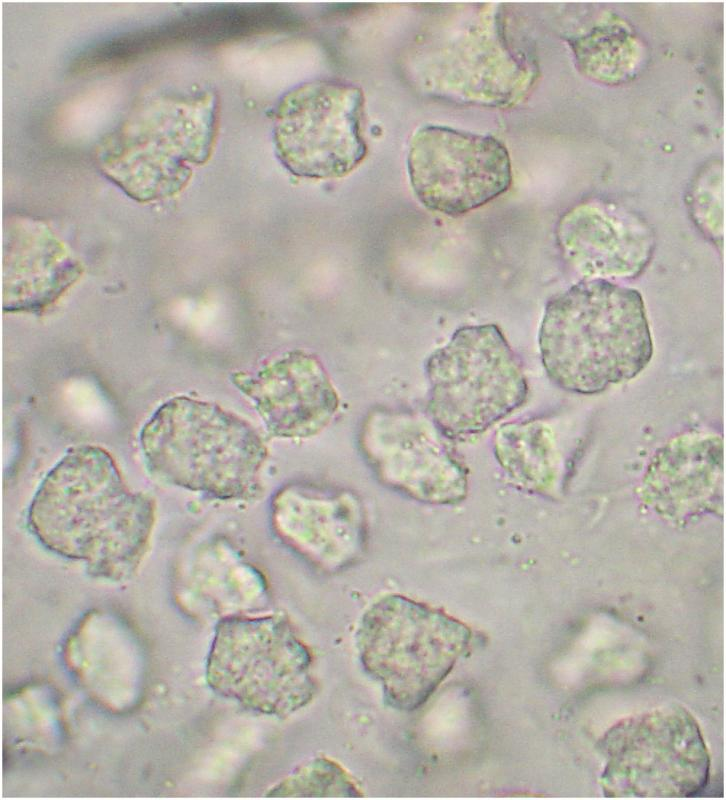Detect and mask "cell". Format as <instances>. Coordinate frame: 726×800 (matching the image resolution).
Returning a JSON list of instances; mask_svg holds the SVG:
<instances>
[{
  "instance_id": "cell-12",
  "label": "cell",
  "mask_w": 726,
  "mask_h": 800,
  "mask_svg": "<svg viewBox=\"0 0 726 800\" xmlns=\"http://www.w3.org/2000/svg\"><path fill=\"white\" fill-rule=\"evenodd\" d=\"M232 382L254 404L269 433L279 438L317 435L339 407L325 368L301 350L271 358L253 372L235 373Z\"/></svg>"
},
{
  "instance_id": "cell-10",
  "label": "cell",
  "mask_w": 726,
  "mask_h": 800,
  "mask_svg": "<svg viewBox=\"0 0 726 800\" xmlns=\"http://www.w3.org/2000/svg\"><path fill=\"white\" fill-rule=\"evenodd\" d=\"M407 172L420 203L449 216L488 203L512 179L510 156L500 140L442 125H425L413 134Z\"/></svg>"
},
{
  "instance_id": "cell-2",
  "label": "cell",
  "mask_w": 726,
  "mask_h": 800,
  "mask_svg": "<svg viewBox=\"0 0 726 800\" xmlns=\"http://www.w3.org/2000/svg\"><path fill=\"white\" fill-rule=\"evenodd\" d=\"M539 349L548 377L583 395L635 378L653 341L641 294L605 279H584L547 303Z\"/></svg>"
},
{
  "instance_id": "cell-11",
  "label": "cell",
  "mask_w": 726,
  "mask_h": 800,
  "mask_svg": "<svg viewBox=\"0 0 726 800\" xmlns=\"http://www.w3.org/2000/svg\"><path fill=\"white\" fill-rule=\"evenodd\" d=\"M271 523L287 547L323 571L352 565L366 548L364 508L354 493L344 489L288 484L273 497Z\"/></svg>"
},
{
  "instance_id": "cell-9",
  "label": "cell",
  "mask_w": 726,
  "mask_h": 800,
  "mask_svg": "<svg viewBox=\"0 0 726 800\" xmlns=\"http://www.w3.org/2000/svg\"><path fill=\"white\" fill-rule=\"evenodd\" d=\"M430 418L378 410L360 429L361 452L377 479L409 499L455 505L468 495V471Z\"/></svg>"
},
{
  "instance_id": "cell-14",
  "label": "cell",
  "mask_w": 726,
  "mask_h": 800,
  "mask_svg": "<svg viewBox=\"0 0 726 800\" xmlns=\"http://www.w3.org/2000/svg\"><path fill=\"white\" fill-rule=\"evenodd\" d=\"M556 236L564 259L587 280L634 278L647 267L655 248L653 233L642 219L600 202L568 211Z\"/></svg>"
},
{
  "instance_id": "cell-4",
  "label": "cell",
  "mask_w": 726,
  "mask_h": 800,
  "mask_svg": "<svg viewBox=\"0 0 726 800\" xmlns=\"http://www.w3.org/2000/svg\"><path fill=\"white\" fill-rule=\"evenodd\" d=\"M218 125V99L211 91L156 98L100 144V168L136 201L171 197L210 158Z\"/></svg>"
},
{
  "instance_id": "cell-7",
  "label": "cell",
  "mask_w": 726,
  "mask_h": 800,
  "mask_svg": "<svg viewBox=\"0 0 726 800\" xmlns=\"http://www.w3.org/2000/svg\"><path fill=\"white\" fill-rule=\"evenodd\" d=\"M424 370L430 418L450 439L482 434L527 398L520 360L495 324L457 329Z\"/></svg>"
},
{
  "instance_id": "cell-6",
  "label": "cell",
  "mask_w": 726,
  "mask_h": 800,
  "mask_svg": "<svg viewBox=\"0 0 726 800\" xmlns=\"http://www.w3.org/2000/svg\"><path fill=\"white\" fill-rule=\"evenodd\" d=\"M206 673L216 693L263 715L293 714L318 690L312 652L281 615L221 619Z\"/></svg>"
},
{
  "instance_id": "cell-1",
  "label": "cell",
  "mask_w": 726,
  "mask_h": 800,
  "mask_svg": "<svg viewBox=\"0 0 726 800\" xmlns=\"http://www.w3.org/2000/svg\"><path fill=\"white\" fill-rule=\"evenodd\" d=\"M155 514L154 499L130 488L107 450L80 445L45 475L27 524L50 552L82 562L95 577L121 581L144 559Z\"/></svg>"
},
{
  "instance_id": "cell-8",
  "label": "cell",
  "mask_w": 726,
  "mask_h": 800,
  "mask_svg": "<svg viewBox=\"0 0 726 800\" xmlns=\"http://www.w3.org/2000/svg\"><path fill=\"white\" fill-rule=\"evenodd\" d=\"M364 95L351 83L318 79L290 89L272 115L275 154L292 175L339 178L365 158Z\"/></svg>"
},
{
  "instance_id": "cell-13",
  "label": "cell",
  "mask_w": 726,
  "mask_h": 800,
  "mask_svg": "<svg viewBox=\"0 0 726 800\" xmlns=\"http://www.w3.org/2000/svg\"><path fill=\"white\" fill-rule=\"evenodd\" d=\"M643 502L667 522L686 525L723 511V441L688 432L659 448L643 476Z\"/></svg>"
},
{
  "instance_id": "cell-17",
  "label": "cell",
  "mask_w": 726,
  "mask_h": 800,
  "mask_svg": "<svg viewBox=\"0 0 726 800\" xmlns=\"http://www.w3.org/2000/svg\"><path fill=\"white\" fill-rule=\"evenodd\" d=\"M495 457L519 486L549 493L558 475V456L551 429L541 421L508 423L494 438Z\"/></svg>"
},
{
  "instance_id": "cell-15",
  "label": "cell",
  "mask_w": 726,
  "mask_h": 800,
  "mask_svg": "<svg viewBox=\"0 0 726 800\" xmlns=\"http://www.w3.org/2000/svg\"><path fill=\"white\" fill-rule=\"evenodd\" d=\"M679 725L672 729L670 736L668 733L672 726L667 733L664 727L662 735L643 737L637 735L628 722V727L620 729L623 736L620 744L614 741L610 745L611 760L607 771L620 768L628 769L629 773L635 770L629 777L636 775L638 779L631 786L642 785L641 795L688 796L696 793L706 783L708 754L698 727L688 714Z\"/></svg>"
},
{
  "instance_id": "cell-3",
  "label": "cell",
  "mask_w": 726,
  "mask_h": 800,
  "mask_svg": "<svg viewBox=\"0 0 726 800\" xmlns=\"http://www.w3.org/2000/svg\"><path fill=\"white\" fill-rule=\"evenodd\" d=\"M139 446L156 479L223 501L258 494L268 453L245 419L188 396L173 397L154 411L139 433Z\"/></svg>"
},
{
  "instance_id": "cell-16",
  "label": "cell",
  "mask_w": 726,
  "mask_h": 800,
  "mask_svg": "<svg viewBox=\"0 0 726 800\" xmlns=\"http://www.w3.org/2000/svg\"><path fill=\"white\" fill-rule=\"evenodd\" d=\"M4 311L42 310L81 275L82 267L43 223L15 219L5 228Z\"/></svg>"
},
{
  "instance_id": "cell-18",
  "label": "cell",
  "mask_w": 726,
  "mask_h": 800,
  "mask_svg": "<svg viewBox=\"0 0 726 800\" xmlns=\"http://www.w3.org/2000/svg\"><path fill=\"white\" fill-rule=\"evenodd\" d=\"M270 797H359L353 778L337 762L323 756L308 760L268 792Z\"/></svg>"
},
{
  "instance_id": "cell-5",
  "label": "cell",
  "mask_w": 726,
  "mask_h": 800,
  "mask_svg": "<svg viewBox=\"0 0 726 800\" xmlns=\"http://www.w3.org/2000/svg\"><path fill=\"white\" fill-rule=\"evenodd\" d=\"M471 630L430 605L399 594L375 601L363 614L356 646L364 671L401 711L423 705L465 654Z\"/></svg>"
}]
</instances>
